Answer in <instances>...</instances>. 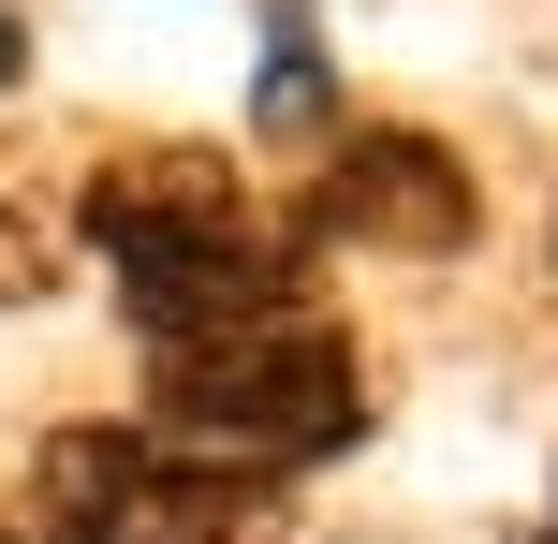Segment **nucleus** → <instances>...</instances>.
<instances>
[{
    "label": "nucleus",
    "mask_w": 558,
    "mask_h": 544,
    "mask_svg": "<svg viewBox=\"0 0 558 544\" xmlns=\"http://www.w3.org/2000/svg\"><path fill=\"white\" fill-rule=\"evenodd\" d=\"M294 516H279V486H251V471H192V457H147L133 486V530L118 544H279Z\"/></svg>",
    "instance_id": "nucleus-4"
},
{
    "label": "nucleus",
    "mask_w": 558,
    "mask_h": 544,
    "mask_svg": "<svg viewBox=\"0 0 558 544\" xmlns=\"http://www.w3.org/2000/svg\"><path fill=\"white\" fill-rule=\"evenodd\" d=\"M15 74H29V29H15V15H0V88H15Z\"/></svg>",
    "instance_id": "nucleus-7"
},
{
    "label": "nucleus",
    "mask_w": 558,
    "mask_h": 544,
    "mask_svg": "<svg viewBox=\"0 0 558 544\" xmlns=\"http://www.w3.org/2000/svg\"><path fill=\"white\" fill-rule=\"evenodd\" d=\"M88 235L118 265V310L162 353H206V339H251V324L308 310L294 251L251 221V192L221 162H118V177H88Z\"/></svg>",
    "instance_id": "nucleus-1"
},
{
    "label": "nucleus",
    "mask_w": 558,
    "mask_h": 544,
    "mask_svg": "<svg viewBox=\"0 0 558 544\" xmlns=\"http://www.w3.org/2000/svg\"><path fill=\"white\" fill-rule=\"evenodd\" d=\"M0 294H45V251H29V221H0Z\"/></svg>",
    "instance_id": "nucleus-6"
},
{
    "label": "nucleus",
    "mask_w": 558,
    "mask_h": 544,
    "mask_svg": "<svg viewBox=\"0 0 558 544\" xmlns=\"http://www.w3.org/2000/svg\"><path fill=\"white\" fill-rule=\"evenodd\" d=\"M308 235H367V251H471V177L426 133H338Z\"/></svg>",
    "instance_id": "nucleus-3"
},
{
    "label": "nucleus",
    "mask_w": 558,
    "mask_h": 544,
    "mask_svg": "<svg viewBox=\"0 0 558 544\" xmlns=\"http://www.w3.org/2000/svg\"><path fill=\"white\" fill-rule=\"evenodd\" d=\"M367 427V383H353V339L338 324H251V339H206V353H162V398H147V457H192V471H279L338 457Z\"/></svg>",
    "instance_id": "nucleus-2"
},
{
    "label": "nucleus",
    "mask_w": 558,
    "mask_h": 544,
    "mask_svg": "<svg viewBox=\"0 0 558 544\" xmlns=\"http://www.w3.org/2000/svg\"><path fill=\"white\" fill-rule=\"evenodd\" d=\"M338 118V88H324V45H308V0H279L265 15V88H251V133L265 147H308Z\"/></svg>",
    "instance_id": "nucleus-5"
}]
</instances>
